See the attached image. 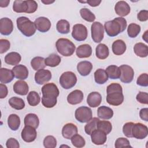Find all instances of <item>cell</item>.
<instances>
[{
	"mask_svg": "<svg viewBox=\"0 0 148 148\" xmlns=\"http://www.w3.org/2000/svg\"><path fill=\"white\" fill-rule=\"evenodd\" d=\"M106 102L110 105L119 106L124 101L121 86L116 83H111L106 88Z\"/></svg>",
	"mask_w": 148,
	"mask_h": 148,
	"instance_id": "obj_1",
	"label": "cell"
},
{
	"mask_svg": "<svg viewBox=\"0 0 148 148\" xmlns=\"http://www.w3.org/2000/svg\"><path fill=\"white\" fill-rule=\"evenodd\" d=\"M127 21L124 18L119 17L113 20L106 21L104 24V28L108 35L113 37L123 32L127 27Z\"/></svg>",
	"mask_w": 148,
	"mask_h": 148,
	"instance_id": "obj_2",
	"label": "cell"
},
{
	"mask_svg": "<svg viewBox=\"0 0 148 148\" xmlns=\"http://www.w3.org/2000/svg\"><path fill=\"white\" fill-rule=\"evenodd\" d=\"M16 23L17 28L25 36H31L36 32V28L34 22L26 17L21 16L17 18Z\"/></svg>",
	"mask_w": 148,
	"mask_h": 148,
	"instance_id": "obj_3",
	"label": "cell"
},
{
	"mask_svg": "<svg viewBox=\"0 0 148 148\" xmlns=\"http://www.w3.org/2000/svg\"><path fill=\"white\" fill-rule=\"evenodd\" d=\"M57 51L63 56L69 57L75 51L76 46L70 40L66 38L58 39L56 43Z\"/></svg>",
	"mask_w": 148,
	"mask_h": 148,
	"instance_id": "obj_4",
	"label": "cell"
},
{
	"mask_svg": "<svg viewBox=\"0 0 148 148\" xmlns=\"http://www.w3.org/2000/svg\"><path fill=\"white\" fill-rule=\"evenodd\" d=\"M77 82L76 75L71 71L64 72L60 77V83L64 89H70L74 87Z\"/></svg>",
	"mask_w": 148,
	"mask_h": 148,
	"instance_id": "obj_5",
	"label": "cell"
},
{
	"mask_svg": "<svg viewBox=\"0 0 148 148\" xmlns=\"http://www.w3.org/2000/svg\"><path fill=\"white\" fill-rule=\"evenodd\" d=\"M76 119L82 123H87L92 118L91 109L87 106H80L76 109L75 113Z\"/></svg>",
	"mask_w": 148,
	"mask_h": 148,
	"instance_id": "obj_6",
	"label": "cell"
},
{
	"mask_svg": "<svg viewBox=\"0 0 148 148\" xmlns=\"http://www.w3.org/2000/svg\"><path fill=\"white\" fill-rule=\"evenodd\" d=\"M91 38L95 43L101 42L104 36V28L102 24L98 21L93 23L91 27Z\"/></svg>",
	"mask_w": 148,
	"mask_h": 148,
	"instance_id": "obj_7",
	"label": "cell"
},
{
	"mask_svg": "<svg viewBox=\"0 0 148 148\" xmlns=\"http://www.w3.org/2000/svg\"><path fill=\"white\" fill-rule=\"evenodd\" d=\"M88 32L86 26L82 24H77L73 25L72 36L77 41H84L87 37Z\"/></svg>",
	"mask_w": 148,
	"mask_h": 148,
	"instance_id": "obj_8",
	"label": "cell"
},
{
	"mask_svg": "<svg viewBox=\"0 0 148 148\" xmlns=\"http://www.w3.org/2000/svg\"><path fill=\"white\" fill-rule=\"evenodd\" d=\"M42 97L51 98H57L59 95V90L57 86L53 83L45 84L41 89Z\"/></svg>",
	"mask_w": 148,
	"mask_h": 148,
	"instance_id": "obj_9",
	"label": "cell"
},
{
	"mask_svg": "<svg viewBox=\"0 0 148 148\" xmlns=\"http://www.w3.org/2000/svg\"><path fill=\"white\" fill-rule=\"evenodd\" d=\"M121 71L120 79L121 82L124 83H131L134 76V71L132 67L128 65H121L119 66Z\"/></svg>",
	"mask_w": 148,
	"mask_h": 148,
	"instance_id": "obj_10",
	"label": "cell"
},
{
	"mask_svg": "<svg viewBox=\"0 0 148 148\" xmlns=\"http://www.w3.org/2000/svg\"><path fill=\"white\" fill-rule=\"evenodd\" d=\"M147 135L148 128L146 125L140 123L134 124L132 130V137L138 139H143L147 137Z\"/></svg>",
	"mask_w": 148,
	"mask_h": 148,
	"instance_id": "obj_11",
	"label": "cell"
},
{
	"mask_svg": "<svg viewBox=\"0 0 148 148\" xmlns=\"http://www.w3.org/2000/svg\"><path fill=\"white\" fill-rule=\"evenodd\" d=\"M36 128L29 126L25 125L23 129L21 135L23 140L26 142H32L35 140L36 138Z\"/></svg>",
	"mask_w": 148,
	"mask_h": 148,
	"instance_id": "obj_12",
	"label": "cell"
},
{
	"mask_svg": "<svg viewBox=\"0 0 148 148\" xmlns=\"http://www.w3.org/2000/svg\"><path fill=\"white\" fill-rule=\"evenodd\" d=\"M51 78V73L49 70L41 69L35 73V80L38 84H43L49 82Z\"/></svg>",
	"mask_w": 148,
	"mask_h": 148,
	"instance_id": "obj_13",
	"label": "cell"
},
{
	"mask_svg": "<svg viewBox=\"0 0 148 148\" xmlns=\"http://www.w3.org/2000/svg\"><path fill=\"white\" fill-rule=\"evenodd\" d=\"M36 28L41 32H47L51 27V22L49 18L45 17H39L37 18L35 21Z\"/></svg>",
	"mask_w": 148,
	"mask_h": 148,
	"instance_id": "obj_14",
	"label": "cell"
},
{
	"mask_svg": "<svg viewBox=\"0 0 148 148\" xmlns=\"http://www.w3.org/2000/svg\"><path fill=\"white\" fill-rule=\"evenodd\" d=\"M13 29L12 21L7 17H3L0 20V32L3 35H10Z\"/></svg>",
	"mask_w": 148,
	"mask_h": 148,
	"instance_id": "obj_15",
	"label": "cell"
},
{
	"mask_svg": "<svg viewBox=\"0 0 148 148\" xmlns=\"http://www.w3.org/2000/svg\"><path fill=\"white\" fill-rule=\"evenodd\" d=\"M90 135L91 142L97 145H103L107 139L106 134L103 131L98 129L93 131Z\"/></svg>",
	"mask_w": 148,
	"mask_h": 148,
	"instance_id": "obj_16",
	"label": "cell"
},
{
	"mask_svg": "<svg viewBox=\"0 0 148 148\" xmlns=\"http://www.w3.org/2000/svg\"><path fill=\"white\" fill-rule=\"evenodd\" d=\"M114 10L117 14L124 17L127 16L130 13V5L124 1H120L116 3L114 6Z\"/></svg>",
	"mask_w": 148,
	"mask_h": 148,
	"instance_id": "obj_17",
	"label": "cell"
},
{
	"mask_svg": "<svg viewBox=\"0 0 148 148\" xmlns=\"http://www.w3.org/2000/svg\"><path fill=\"white\" fill-rule=\"evenodd\" d=\"M83 93L79 90H75L70 92L67 97V101L71 105H76L82 102Z\"/></svg>",
	"mask_w": 148,
	"mask_h": 148,
	"instance_id": "obj_18",
	"label": "cell"
},
{
	"mask_svg": "<svg viewBox=\"0 0 148 148\" xmlns=\"http://www.w3.org/2000/svg\"><path fill=\"white\" fill-rule=\"evenodd\" d=\"M77 132L78 130L77 127L71 123L66 124L62 129V135L64 138L67 139H71Z\"/></svg>",
	"mask_w": 148,
	"mask_h": 148,
	"instance_id": "obj_19",
	"label": "cell"
},
{
	"mask_svg": "<svg viewBox=\"0 0 148 148\" xmlns=\"http://www.w3.org/2000/svg\"><path fill=\"white\" fill-rule=\"evenodd\" d=\"M14 77L18 79L24 80L28 76V70L27 68L23 65H17L12 69Z\"/></svg>",
	"mask_w": 148,
	"mask_h": 148,
	"instance_id": "obj_20",
	"label": "cell"
},
{
	"mask_svg": "<svg viewBox=\"0 0 148 148\" xmlns=\"http://www.w3.org/2000/svg\"><path fill=\"white\" fill-rule=\"evenodd\" d=\"M102 102L101 95L97 91L90 92L87 98V103L91 108L98 106Z\"/></svg>",
	"mask_w": 148,
	"mask_h": 148,
	"instance_id": "obj_21",
	"label": "cell"
},
{
	"mask_svg": "<svg viewBox=\"0 0 148 148\" xmlns=\"http://www.w3.org/2000/svg\"><path fill=\"white\" fill-rule=\"evenodd\" d=\"M92 69L91 62L88 61H83L79 62L77 65V69L79 74L83 76L88 75Z\"/></svg>",
	"mask_w": 148,
	"mask_h": 148,
	"instance_id": "obj_22",
	"label": "cell"
},
{
	"mask_svg": "<svg viewBox=\"0 0 148 148\" xmlns=\"http://www.w3.org/2000/svg\"><path fill=\"white\" fill-rule=\"evenodd\" d=\"M28 84L25 81L18 80L13 85V91L17 94L25 95L28 94Z\"/></svg>",
	"mask_w": 148,
	"mask_h": 148,
	"instance_id": "obj_23",
	"label": "cell"
},
{
	"mask_svg": "<svg viewBox=\"0 0 148 148\" xmlns=\"http://www.w3.org/2000/svg\"><path fill=\"white\" fill-rule=\"evenodd\" d=\"M76 54L80 58L90 57L92 54V48L88 44L81 45L76 49Z\"/></svg>",
	"mask_w": 148,
	"mask_h": 148,
	"instance_id": "obj_24",
	"label": "cell"
},
{
	"mask_svg": "<svg viewBox=\"0 0 148 148\" xmlns=\"http://www.w3.org/2000/svg\"><path fill=\"white\" fill-rule=\"evenodd\" d=\"M113 53L116 56H120L124 54L126 50L127 46L125 43L121 39L115 40L112 46Z\"/></svg>",
	"mask_w": 148,
	"mask_h": 148,
	"instance_id": "obj_25",
	"label": "cell"
},
{
	"mask_svg": "<svg viewBox=\"0 0 148 148\" xmlns=\"http://www.w3.org/2000/svg\"><path fill=\"white\" fill-rule=\"evenodd\" d=\"M14 75L13 71L9 69L1 68L0 69V82L1 83H9L13 80Z\"/></svg>",
	"mask_w": 148,
	"mask_h": 148,
	"instance_id": "obj_26",
	"label": "cell"
},
{
	"mask_svg": "<svg viewBox=\"0 0 148 148\" xmlns=\"http://www.w3.org/2000/svg\"><path fill=\"white\" fill-rule=\"evenodd\" d=\"M97 114L99 118L105 120H109L113 116V110L106 106H102L98 108Z\"/></svg>",
	"mask_w": 148,
	"mask_h": 148,
	"instance_id": "obj_27",
	"label": "cell"
},
{
	"mask_svg": "<svg viewBox=\"0 0 148 148\" xmlns=\"http://www.w3.org/2000/svg\"><path fill=\"white\" fill-rule=\"evenodd\" d=\"M21 57L17 52H10L7 54L5 57V62L10 65H16L21 61Z\"/></svg>",
	"mask_w": 148,
	"mask_h": 148,
	"instance_id": "obj_28",
	"label": "cell"
},
{
	"mask_svg": "<svg viewBox=\"0 0 148 148\" xmlns=\"http://www.w3.org/2000/svg\"><path fill=\"white\" fill-rule=\"evenodd\" d=\"M134 51L138 57L142 58L146 57L148 55L147 46L141 42L137 43L134 47Z\"/></svg>",
	"mask_w": 148,
	"mask_h": 148,
	"instance_id": "obj_29",
	"label": "cell"
},
{
	"mask_svg": "<svg viewBox=\"0 0 148 148\" xmlns=\"http://www.w3.org/2000/svg\"><path fill=\"white\" fill-rule=\"evenodd\" d=\"M95 54L97 57L100 60L106 59L109 54L108 47L103 43L99 44L96 47Z\"/></svg>",
	"mask_w": 148,
	"mask_h": 148,
	"instance_id": "obj_30",
	"label": "cell"
},
{
	"mask_svg": "<svg viewBox=\"0 0 148 148\" xmlns=\"http://www.w3.org/2000/svg\"><path fill=\"white\" fill-rule=\"evenodd\" d=\"M25 125H29L37 128L39 125V120L36 114L34 113L27 114L24 120Z\"/></svg>",
	"mask_w": 148,
	"mask_h": 148,
	"instance_id": "obj_31",
	"label": "cell"
},
{
	"mask_svg": "<svg viewBox=\"0 0 148 148\" xmlns=\"http://www.w3.org/2000/svg\"><path fill=\"white\" fill-rule=\"evenodd\" d=\"M28 9L27 1H14L13 5V10L16 13H27Z\"/></svg>",
	"mask_w": 148,
	"mask_h": 148,
	"instance_id": "obj_32",
	"label": "cell"
},
{
	"mask_svg": "<svg viewBox=\"0 0 148 148\" xmlns=\"http://www.w3.org/2000/svg\"><path fill=\"white\" fill-rule=\"evenodd\" d=\"M106 72L108 77L112 79H119L121 75V71L120 68L114 65H111L108 66L106 69Z\"/></svg>",
	"mask_w": 148,
	"mask_h": 148,
	"instance_id": "obj_33",
	"label": "cell"
},
{
	"mask_svg": "<svg viewBox=\"0 0 148 148\" xmlns=\"http://www.w3.org/2000/svg\"><path fill=\"white\" fill-rule=\"evenodd\" d=\"M9 127L13 131H17L20 125V119L16 114H11L8 119Z\"/></svg>",
	"mask_w": 148,
	"mask_h": 148,
	"instance_id": "obj_34",
	"label": "cell"
},
{
	"mask_svg": "<svg viewBox=\"0 0 148 148\" xmlns=\"http://www.w3.org/2000/svg\"><path fill=\"white\" fill-rule=\"evenodd\" d=\"M94 79L97 83L103 84L108 80V76L103 69H98L94 72Z\"/></svg>",
	"mask_w": 148,
	"mask_h": 148,
	"instance_id": "obj_35",
	"label": "cell"
},
{
	"mask_svg": "<svg viewBox=\"0 0 148 148\" xmlns=\"http://www.w3.org/2000/svg\"><path fill=\"white\" fill-rule=\"evenodd\" d=\"M61 57L56 54H51L49 57L45 59V62L46 66L55 67L58 66L61 62Z\"/></svg>",
	"mask_w": 148,
	"mask_h": 148,
	"instance_id": "obj_36",
	"label": "cell"
},
{
	"mask_svg": "<svg viewBox=\"0 0 148 148\" xmlns=\"http://www.w3.org/2000/svg\"><path fill=\"white\" fill-rule=\"evenodd\" d=\"M56 28L58 32L62 34H67L70 31V25L66 20H59L56 25Z\"/></svg>",
	"mask_w": 148,
	"mask_h": 148,
	"instance_id": "obj_37",
	"label": "cell"
},
{
	"mask_svg": "<svg viewBox=\"0 0 148 148\" xmlns=\"http://www.w3.org/2000/svg\"><path fill=\"white\" fill-rule=\"evenodd\" d=\"M9 103L10 106L16 110H21L25 107L24 100L17 97H13L9 99Z\"/></svg>",
	"mask_w": 148,
	"mask_h": 148,
	"instance_id": "obj_38",
	"label": "cell"
},
{
	"mask_svg": "<svg viewBox=\"0 0 148 148\" xmlns=\"http://www.w3.org/2000/svg\"><path fill=\"white\" fill-rule=\"evenodd\" d=\"M31 65L35 71L43 69L46 66L45 58L42 57H35L31 60Z\"/></svg>",
	"mask_w": 148,
	"mask_h": 148,
	"instance_id": "obj_39",
	"label": "cell"
},
{
	"mask_svg": "<svg viewBox=\"0 0 148 148\" xmlns=\"http://www.w3.org/2000/svg\"><path fill=\"white\" fill-rule=\"evenodd\" d=\"M27 100L29 105L35 106L40 103V97L37 92L32 91L28 93L27 97Z\"/></svg>",
	"mask_w": 148,
	"mask_h": 148,
	"instance_id": "obj_40",
	"label": "cell"
},
{
	"mask_svg": "<svg viewBox=\"0 0 148 148\" xmlns=\"http://www.w3.org/2000/svg\"><path fill=\"white\" fill-rule=\"evenodd\" d=\"M99 119L97 117L92 118L84 126V130L87 134L90 135L93 131L97 129V125Z\"/></svg>",
	"mask_w": 148,
	"mask_h": 148,
	"instance_id": "obj_41",
	"label": "cell"
},
{
	"mask_svg": "<svg viewBox=\"0 0 148 148\" xmlns=\"http://www.w3.org/2000/svg\"><path fill=\"white\" fill-rule=\"evenodd\" d=\"M140 32V26L135 23H131L127 28L128 35L131 38H134L136 37Z\"/></svg>",
	"mask_w": 148,
	"mask_h": 148,
	"instance_id": "obj_42",
	"label": "cell"
},
{
	"mask_svg": "<svg viewBox=\"0 0 148 148\" xmlns=\"http://www.w3.org/2000/svg\"><path fill=\"white\" fill-rule=\"evenodd\" d=\"M97 128L103 131L107 135L111 132L112 130V125L111 123L109 121L99 120L97 123Z\"/></svg>",
	"mask_w": 148,
	"mask_h": 148,
	"instance_id": "obj_43",
	"label": "cell"
},
{
	"mask_svg": "<svg viewBox=\"0 0 148 148\" xmlns=\"http://www.w3.org/2000/svg\"><path fill=\"white\" fill-rule=\"evenodd\" d=\"M81 17L87 21L92 22L95 20V16L87 8H82L80 10Z\"/></svg>",
	"mask_w": 148,
	"mask_h": 148,
	"instance_id": "obj_44",
	"label": "cell"
},
{
	"mask_svg": "<svg viewBox=\"0 0 148 148\" xmlns=\"http://www.w3.org/2000/svg\"><path fill=\"white\" fill-rule=\"evenodd\" d=\"M71 139L73 146L76 147L81 148L84 147L86 145V141L79 134H75L71 138Z\"/></svg>",
	"mask_w": 148,
	"mask_h": 148,
	"instance_id": "obj_45",
	"label": "cell"
},
{
	"mask_svg": "<svg viewBox=\"0 0 148 148\" xmlns=\"http://www.w3.org/2000/svg\"><path fill=\"white\" fill-rule=\"evenodd\" d=\"M43 145L46 148H54L57 146L56 139L53 136L48 135L43 140Z\"/></svg>",
	"mask_w": 148,
	"mask_h": 148,
	"instance_id": "obj_46",
	"label": "cell"
},
{
	"mask_svg": "<svg viewBox=\"0 0 148 148\" xmlns=\"http://www.w3.org/2000/svg\"><path fill=\"white\" fill-rule=\"evenodd\" d=\"M42 103L47 108H51L54 107L57 104V98H51L42 97Z\"/></svg>",
	"mask_w": 148,
	"mask_h": 148,
	"instance_id": "obj_47",
	"label": "cell"
},
{
	"mask_svg": "<svg viewBox=\"0 0 148 148\" xmlns=\"http://www.w3.org/2000/svg\"><path fill=\"white\" fill-rule=\"evenodd\" d=\"M116 148H121L124 147H131L129 140L125 138H119L115 142Z\"/></svg>",
	"mask_w": 148,
	"mask_h": 148,
	"instance_id": "obj_48",
	"label": "cell"
},
{
	"mask_svg": "<svg viewBox=\"0 0 148 148\" xmlns=\"http://www.w3.org/2000/svg\"><path fill=\"white\" fill-rule=\"evenodd\" d=\"M134 123L132 122L126 123L123 127V132L125 136L128 138H132V130Z\"/></svg>",
	"mask_w": 148,
	"mask_h": 148,
	"instance_id": "obj_49",
	"label": "cell"
},
{
	"mask_svg": "<svg viewBox=\"0 0 148 148\" xmlns=\"http://www.w3.org/2000/svg\"><path fill=\"white\" fill-rule=\"evenodd\" d=\"M136 84L140 86L147 87L148 86V75L147 73L141 74L137 79Z\"/></svg>",
	"mask_w": 148,
	"mask_h": 148,
	"instance_id": "obj_50",
	"label": "cell"
},
{
	"mask_svg": "<svg viewBox=\"0 0 148 148\" xmlns=\"http://www.w3.org/2000/svg\"><path fill=\"white\" fill-rule=\"evenodd\" d=\"M10 46V42L5 39H0V53L3 54L6 52L9 49Z\"/></svg>",
	"mask_w": 148,
	"mask_h": 148,
	"instance_id": "obj_51",
	"label": "cell"
},
{
	"mask_svg": "<svg viewBox=\"0 0 148 148\" xmlns=\"http://www.w3.org/2000/svg\"><path fill=\"white\" fill-rule=\"evenodd\" d=\"M136 99L139 103L147 105L148 103V94L146 92L140 91L137 94Z\"/></svg>",
	"mask_w": 148,
	"mask_h": 148,
	"instance_id": "obj_52",
	"label": "cell"
},
{
	"mask_svg": "<svg viewBox=\"0 0 148 148\" xmlns=\"http://www.w3.org/2000/svg\"><path fill=\"white\" fill-rule=\"evenodd\" d=\"M6 146L7 148H18L20 147V145L17 140L13 138H10L7 140Z\"/></svg>",
	"mask_w": 148,
	"mask_h": 148,
	"instance_id": "obj_53",
	"label": "cell"
},
{
	"mask_svg": "<svg viewBox=\"0 0 148 148\" xmlns=\"http://www.w3.org/2000/svg\"><path fill=\"white\" fill-rule=\"evenodd\" d=\"M28 9L27 13H34L38 8V4L35 1H27Z\"/></svg>",
	"mask_w": 148,
	"mask_h": 148,
	"instance_id": "obj_54",
	"label": "cell"
},
{
	"mask_svg": "<svg viewBox=\"0 0 148 148\" xmlns=\"http://www.w3.org/2000/svg\"><path fill=\"white\" fill-rule=\"evenodd\" d=\"M138 20L140 21H146L148 19V11L147 10H140L137 14Z\"/></svg>",
	"mask_w": 148,
	"mask_h": 148,
	"instance_id": "obj_55",
	"label": "cell"
},
{
	"mask_svg": "<svg viewBox=\"0 0 148 148\" xmlns=\"http://www.w3.org/2000/svg\"><path fill=\"white\" fill-rule=\"evenodd\" d=\"M8 94V90L7 87L2 84H0V98L3 99L5 98Z\"/></svg>",
	"mask_w": 148,
	"mask_h": 148,
	"instance_id": "obj_56",
	"label": "cell"
},
{
	"mask_svg": "<svg viewBox=\"0 0 148 148\" xmlns=\"http://www.w3.org/2000/svg\"><path fill=\"white\" fill-rule=\"evenodd\" d=\"M139 116L141 119L145 120V121H148V109L143 108L140 109L139 112Z\"/></svg>",
	"mask_w": 148,
	"mask_h": 148,
	"instance_id": "obj_57",
	"label": "cell"
},
{
	"mask_svg": "<svg viewBox=\"0 0 148 148\" xmlns=\"http://www.w3.org/2000/svg\"><path fill=\"white\" fill-rule=\"evenodd\" d=\"M101 2V1L98 0H88L86 1V3H87L90 6L92 7H95L98 6Z\"/></svg>",
	"mask_w": 148,
	"mask_h": 148,
	"instance_id": "obj_58",
	"label": "cell"
},
{
	"mask_svg": "<svg viewBox=\"0 0 148 148\" xmlns=\"http://www.w3.org/2000/svg\"><path fill=\"white\" fill-rule=\"evenodd\" d=\"M10 3V1H0V6L1 8H6L8 6L9 3Z\"/></svg>",
	"mask_w": 148,
	"mask_h": 148,
	"instance_id": "obj_59",
	"label": "cell"
},
{
	"mask_svg": "<svg viewBox=\"0 0 148 148\" xmlns=\"http://www.w3.org/2000/svg\"><path fill=\"white\" fill-rule=\"evenodd\" d=\"M41 2L43 3H45V5H49V4H51L53 2H54V1H41Z\"/></svg>",
	"mask_w": 148,
	"mask_h": 148,
	"instance_id": "obj_60",
	"label": "cell"
},
{
	"mask_svg": "<svg viewBox=\"0 0 148 148\" xmlns=\"http://www.w3.org/2000/svg\"><path fill=\"white\" fill-rule=\"evenodd\" d=\"M147 31H146V32H145V34H143V36H142V38H143V39H144L145 41H146V42H147Z\"/></svg>",
	"mask_w": 148,
	"mask_h": 148,
	"instance_id": "obj_61",
	"label": "cell"
}]
</instances>
